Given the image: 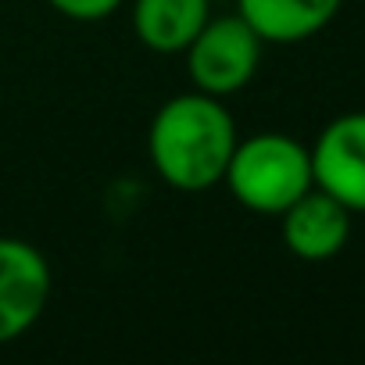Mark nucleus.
Here are the masks:
<instances>
[{
    "label": "nucleus",
    "mask_w": 365,
    "mask_h": 365,
    "mask_svg": "<svg viewBox=\"0 0 365 365\" xmlns=\"http://www.w3.org/2000/svg\"><path fill=\"white\" fill-rule=\"evenodd\" d=\"M240 133L222 97L190 90L168 97L147 129V154L161 182L201 194L222 182Z\"/></svg>",
    "instance_id": "f257e3e1"
},
{
    "label": "nucleus",
    "mask_w": 365,
    "mask_h": 365,
    "mask_svg": "<svg viewBox=\"0 0 365 365\" xmlns=\"http://www.w3.org/2000/svg\"><path fill=\"white\" fill-rule=\"evenodd\" d=\"M222 182L240 208L279 219L301 194L315 187L312 150L287 133H255L237 140Z\"/></svg>",
    "instance_id": "f03ea898"
},
{
    "label": "nucleus",
    "mask_w": 365,
    "mask_h": 365,
    "mask_svg": "<svg viewBox=\"0 0 365 365\" xmlns=\"http://www.w3.org/2000/svg\"><path fill=\"white\" fill-rule=\"evenodd\" d=\"M265 40L233 11V15H212L205 29L182 51L187 76L194 90L212 97H233L247 90L262 68Z\"/></svg>",
    "instance_id": "7ed1b4c3"
},
{
    "label": "nucleus",
    "mask_w": 365,
    "mask_h": 365,
    "mask_svg": "<svg viewBox=\"0 0 365 365\" xmlns=\"http://www.w3.org/2000/svg\"><path fill=\"white\" fill-rule=\"evenodd\" d=\"M51 265L40 247L0 237V347L26 336L51 301Z\"/></svg>",
    "instance_id": "20e7f679"
},
{
    "label": "nucleus",
    "mask_w": 365,
    "mask_h": 365,
    "mask_svg": "<svg viewBox=\"0 0 365 365\" xmlns=\"http://www.w3.org/2000/svg\"><path fill=\"white\" fill-rule=\"evenodd\" d=\"M315 187L347 212L365 215V111L336 115L308 147Z\"/></svg>",
    "instance_id": "39448f33"
},
{
    "label": "nucleus",
    "mask_w": 365,
    "mask_h": 365,
    "mask_svg": "<svg viewBox=\"0 0 365 365\" xmlns=\"http://www.w3.org/2000/svg\"><path fill=\"white\" fill-rule=\"evenodd\" d=\"M351 219L354 212H347L326 190L312 187L279 215V237H283V247L297 262L319 265V262H333L347 247Z\"/></svg>",
    "instance_id": "423d86ee"
},
{
    "label": "nucleus",
    "mask_w": 365,
    "mask_h": 365,
    "mask_svg": "<svg viewBox=\"0 0 365 365\" xmlns=\"http://www.w3.org/2000/svg\"><path fill=\"white\" fill-rule=\"evenodd\" d=\"M344 8V0H237V15L265 43H304L319 36Z\"/></svg>",
    "instance_id": "0eeeda50"
},
{
    "label": "nucleus",
    "mask_w": 365,
    "mask_h": 365,
    "mask_svg": "<svg viewBox=\"0 0 365 365\" xmlns=\"http://www.w3.org/2000/svg\"><path fill=\"white\" fill-rule=\"evenodd\" d=\"M212 19V0H133V33L154 54H182Z\"/></svg>",
    "instance_id": "6e6552de"
},
{
    "label": "nucleus",
    "mask_w": 365,
    "mask_h": 365,
    "mask_svg": "<svg viewBox=\"0 0 365 365\" xmlns=\"http://www.w3.org/2000/svg\"><path fill=\"white\" fill-rule=\"evenodd\" d=\"M47 4L72 22H101V19L115 15L125 0H47Z\"/></svg>",
    "instance_id": "1a4fd4ad"
}]
</instances>
